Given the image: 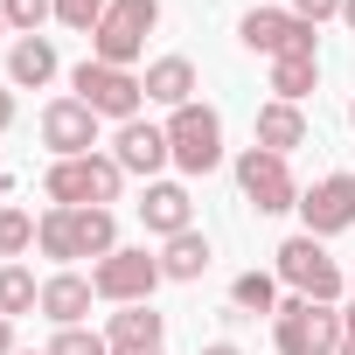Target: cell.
I'll return each mask as SVG.
<instances>
[{"label":"cell","mask_w":355,"mask_h":355,"mask_svg":"<svg viewBox=\"0 0 355 355\" xmlns=\"http://www.w3.org/2000/svg\"><path fill=\"white\" fill-rule=\"evenodd\" d=\"M15 355H49V348H15Z\"/></svg>","instance_id":"35"},{"label":"cell","mask_w":355,"mask_h":355,"mask_svg":"<svg viewBox=\"0 0 355 355\" xmlns=\"http://www.w3.org/2000/svg\"><path fill=\"white\" fill-rule=\"evenodd\" d=\"M237 42L251 49V56H313V21H300L293 8H251L244 21H237Z\"/></svg>","instance_id":"10"},{"label":"cell","mask_w":355,"mask_h":355,"mask_svg":"<svg viewBox=\"0 0 355 355\" xmlns=\"http://www.w3.org/2000/svg\"><path fill=\"white\" fill-rule=\"evenodd\" d=\"M167 153L182 174H216L223 167V119L209 105H182L167 112Z\"/></svg>","instance_id":"6"},{"label":"cell","mask_w":355,"mask_h":355,"mask_svg":"<svg viewBox=\"0 0 355 355\" xmlns=\"http://www.w3.org/2000/svg\"><path fill=\"white\" fill-rule=\"evenodd\" d=\"M21 251H35V216L8 202V209H0V258L21 265Z\"/></svg>","instance_id":"24"},{"label":"cell","mask_w":355,"mask_h":355,"mask_svg":"<svg viewBox=\"0 0 355 355\" xmlns=\"http://www.w3.org/2000/svg\"><path fill=\"white\" fill-rule=\"evenodd\" d=\"M49 77H56V42H49V35H15V49H8V84L42 91Z\"/></svg>","instance_id":"18"},{"label":"cell","mask_w":355,"mask_h":355,"mask_svg":"<svg viewBox=\"0 0 355 355\" xmlns=\"http://www.w3.org/2000/svg\"><path fill=\"white\" fill-rule=\"evenodd\" d=\"M272 341L279 355H341V306H320V300H279L272 313Z\"/></svg>","instance_id":"4"},{"label":"cell","mask_w":355,"mask_h":355,"mask_svg":"<svg viewBox=\"0 0 355 355\" xmlns=\"http://www.w3.org/2000/svg\"><path fill=\"white\" fill-rule=\"evenodd\" d=\"M348 174H355V167H348Z\"/></svg>","instance_id":"38"},{"label":"cell","mask_w":355,"mask_h":355,"mask_svg":"<svg viewBox=\"0 0 355 355\" xmlns=\"http://www.w3.org/2000/svg\"><path fill=\"white\" fill-rule=\"evenodd\" d=\"M300 223H306V237L355 230V174H320L313 189H300Z\"/></svg>","instance_id":"11"},{"label":"cell","mask_w":355,"mask_h":355,"mask_svg":"<svg viewBox=\"0 0 355 355\" xmlns=\"http://www.w3.org/2000/svg\"><path fill=\"white\" fill-rule=\"evenodd\" d=\"M125 189V167L112 153H77V160H49L42 174V196L56 209H112Z\"/></svg>","instance_id":"2"},{"label":"cell","mask_w":355,"mask_h":355,"mask_svg":"<svg viewBox=\"0 0 355 355\" xmlns=\"http://www.w3.org/2000/svg\"><path fill=\"white\" fill-rule=\"evenodd\" d=\"M35 251L42 258H56V265H70V258H112L119 251V223H112V209H42L35 216Z\"/></svg>","instance_id":"1"},{"label":"cell","mask_w":355,"mask_h":355,"mask_svg":"<svg viewBox=\"0 0 355 355\" xmlns=\"http://www.w3.org/2000/svg\"><path fill=\"white\" fill-rule=\"evenodd\" d=\"M0 355H15V320L0 313Z\"/></svg>","instance_id":"31"},{"label":"cell","mask_w":355,"mask_h":355,"mask_svg":"<svg viewBox=\"0 0 355 355\" xmlns=\"http://www.w3.org/2000/svg\"><path fill=\"white\" fill-rule=\"evenodd\" d=\"M202 355H244V348H237V341H209Z\"/></svg>","instance_id":"32"},{"label":"cell","mask_w":355,"mask_h":355,"mask_svg":"<svg viewBox=\"0 0 355 355\" xmlns=\"http://www.w3.org/2000/svg\"><path fill=\"white\" fill-rule=\"evenodd\" d=\"M167 272H160V258L153 251H112V258H98L91 265V293L98 300H112V306H146L153 300V286H160Z\"/></svg>","instance_id":"9"},{"label":"cell","mask_w":355,"mask_h":355,"mask_svg":"<svg viewBox=\"0 0 355 355\" xmlns=\"http://www.w3.org/2000/svg\"><path fill=\"white\" fill-rule=\"evenodd\" d=\"M42 146L56 160H77V153H98V112L84 98H49L42 105Z\"/></svg>","instance_id":"12"},{"label":"cell","mask_w":355,"mask_h":355,"mask_svg":"<svg viewBox=\"0 0 355 355\" xmlns=\"http://www.w3.org/2000/svg\"><path fill=\"white\" fill-rule=\"evenodd\" d=\"M8 196H15V182H8V174H0V209H8Z\"/></svg>","instance_id":"33"},{"label":"cell","mask_w":355,"mask_h":355,"mask_svg":"<svg viewBox=\"0 0 355 355\" xmlns=\"http://www.w3.org/2000/svg\"><path fill=\"white\" fill-rule=\"evenodd\" d=\"M0 35H15V28H8V15H0Z\"/></svg>","instance_id":"36"},{"label":"cell","mask_w":355,"mask_h":355,"mask_svg":"<svg viewBox=\"0 0 355 355\" xmlns=\"http://www.w3.org/2000/svg\"><path fill=\"white\" fill-rule=\"evenodd\" d=\"M0 15H8L15 35H42V21L56 15V0H0Z\"/></svg>","instance_id":"25"},{"label":"cell","mask_w":355,"mask_h":355,"mask_svg":"<svg viewBox=\"0 0 355 355\" xmlns=\"http://www.w3.org/2000/svg\"><path fill=\"white\" fill-rule=\"evenodd\" d=\"M230 306L237 313H279V272H237L230 279Z\"/></svg>","instance_id":"22"},{"label":"cell","mask_w":355,"mask_h":355,"mask_svg":"<svg viewBox=\"0 0 355 355\" xmlns=\"http://www.w3.org/2000/svg\"><path fill=\"white\" fill-rule=\"evenodd\" d=\"M49 355H112V341L105 334H84V327H56Z\"/></svg>","instance_id":"26"},{"label":"cell","mask_w":355,"mask_h":355,"mask_svg":"<svg viewBox=\"0 0 355 355\" xmlns=\"http://www.w3.org/2000/svg\"><path fill=\"white\" fill-rule=\"evenodd\" d=\"M341 355H355V300L341 306Z\"/></svg>","instance_id":"29"},{"label":"cell","mask_w":355,"mask_h":355,"mask_svg":"<svg viewBox=\"0 0 355 355\" xmlns=\"http://www.w3.org/2000/svg\"><path fill=\"white\" fill-rule=\"evenodd\" d=\"M313 84H320V56H279V63H272V98L300 105Z\"/></svg>","instance_id":"21"},{"label":"cell","mask_w":355,"mask_h":355,"mask_svg":"<svg viewBox=\"0 0 355 355\" xmlns=\"http://www.w3.org/2000/svg\"><path fill=\"white\" fill-rule=\"evenodd\" d=\"M105 8H112V0H56V21H63V28H84V35H91Z\"/></svg>","instance_id":"27"},{"label":"cell","mask_w":355,"mask_h":355,"mask_svg":"<svg viewBox=\"0 0 355 355\" xmlns=\"http://www.w3.org/2000/svg\"><path fill=\"white\" fill-rule=\"evenodd\" d=\"M105 341H112V355H160L167 313H153V306H119L112 327H105Z\"/></svg>","instance_id":"15"},{"label":"cell","mask_w":355,"mask_h":355,"mask_svg":"<svg viewBox=\"0 0 355 355\" xmlns=\"http://www.w3.org/2000/svg\"><path fill=\"white\" fill-rule=\"evenodd\" d=\"M293 15L320 28V21H334V15H341V0H293Z\"/></svg>","instance_id":"28"},{"label":"cell","mask_w":355,"mask_h":355,"mask_svg":"<svg viewBox=\"0 0 355 355\" xmlns=\"http://www.w3.org/2000/svg\"><path fill=\"white\" fill-rule=\"evenodd\" d=\"M139 223L167 244V237H182V230H196V196L182 189V182H146V196H139Z\"/></svg>","instance_id":"14"},{"label":"cell","mask_w":355,"mask_h":355,"mask_svg":"<svg viewBox=\"0 0 355 355\" xmlns=\"http://www.w3.org/2000/svg\"><path fill=\"white\" fill-rule=\"evenodd\" d=\"M348 125H355V98H348Z\"/></svg>","instance_id":"37"},{"label":"cell","mask_w":355,"mask_h":355,"mask_svg":"<svg viewBox=\"0 0 355 355\" xmlns=\"http://www.w3.org/2000/svg\"><path fill=\"white\" fill-rule=\"evenodd\" d=\"M8 125H15V91L0 84V132H8Z\"/></svg>","instance_id":"30"},{"label":"cell","mask_w":355,"mask_h":355,"mask_svg":"<svg viewBox=\"0 0 355 355\" xmlns=\"http://www.w3.org/2000/svg\"><path fill=\"white\" fill-rule=\"evenodd\" d=\"M258 146H265V153H293V146H306V112L286 105V98L258 105Z\"/></svg>","instance_id":"19"},{"label":"cell","mask_w":355,"mask_h":355,"mask_svg":"<svg viewBox=\"0 0 355 355\" xmlns=\"http://www.w3.org/2000/svg\"><path fill=\"white\" fill-rule=\"evenodd\" d=\"M139 84H146V105H167V112L196 105V63L189 56H153Z\"/></svg>","instance_id":"16"},{"label":"cell","mask_w":355,"mask_h":355,"mask_svg":"<svg viewBox=\"0 0 355 355\" xmlns=\"http://www.w3.org/2000/svg\"><path fill=\"white\" fill-rule=\"evenodd\" d=\"M209 258H216V251H209L202 230H182V237H167V244H160V272H167V279H182V286H196V279L209 272Z\"/></svg>","instance_id":"20"},{"label":"cell","mask_w":355,"mask_h":355,"mask_svg":"<svg viewBox=\"0 0 355 355\" xmlns=\"http://www.w3.org/2000/svg\"><path fill=\"white\" fill-rule=\"evenodd\" d=\"M112 160H119L125 174H139V182H153V174L174 160V153H167V125H153V119H125L119 139H112Z\"/></svg>","instance_id":"13"},{"label":"cell","mask_w":355,"mask_h":355,"mask_svg":"<svg viewBox=\"0 0 355 355\" xmlns=\"http://www.w3.org/2000/svg\"><path fill=\"white\" fill-rule=\"evenodd\" d=\"M91 279L84 272H56V279H42V313L56 320V327H84V313H91Z\"/></svg>","instance_id":"17"},{"label":"cell","mask_w":355,"mask_h":355,"mask_svg":"<svg viewBox=\"0 0 355 355\" xmlns=\"http://www.w3.org/2000/svg\"><path fill=\"white\" fill-rule=\"evenodd\" d=\"M237 189H244V202L258 209V216H279V209H300V182H293V167H286V153H265L258 139L237 153Z\"/></svg>","instance_id":"8"},{"label":"cell","mask_w":355,"mask_h":355,"mask_svg":"<svg viewBox=\"0 0 355 355\" xmlns=\"http://www.w3.org/2000/svg\"><path fill=\"white\" fill-rule=\"evenodd\" d=\"M272 258H279V286H293L300 300H320V306H334V300H341V265L327 258V244H320V237H306V230H300V237H286Z\"/></svg>","instance_id":"5"},{"label":"cell","mask_w":355,"mask_h":355,"mask_svg":"<svg viewBox=\"0 0 355 355\" xmlns=\"http://www.w3.org/2000/svg\"><path fill=\"white\" fill-rule=\"evenodd\" d=\"M160 28V0H112L91 28V56L112 63V70H132L146 56V35Z\"/></svg>","instance_id":"3"},{"label":"cell","mask_w":355,"mask_h":355,"mask_svg":"<svg viewBox=\"0 0 355 355\" xmlns=\"http://www.w3.org/2000/svg\"><path fill=\"white\" fill-rule=\"evenodd\" d=\"M35 306H42L35 272H28V265H0V313H8V320H21V313H35Z\"/></svg>","instance_id":"23"},{"label":"cell","mask_w":355,"mask_h":355,"mask_svg":"<svg viewBox=\"0 0 355 355\" xmlns=\"http://www.w3.org/2000/svg\"><path fill=\"white\" fill-rule=\"evenodd\" d=\"M70 91L98 112V119H139V105H146V84L132 77V70H112V63H98V56H84L77 70H70Z\"/></svg>","instance_id":"7"},{"label":"cell","mask_w":355,"mask_h":355,"mask_svg":"<svg viewBox=\"0 0 355 355\" xmlns=\"http://www.w3.org/2000/svg\"><path fill=\"white\" fill-rule=\"evenodd\" d=\"M341 21H348V28H355V0H341Z\"/></svg>","instance_id":"34"}]
</instances>
